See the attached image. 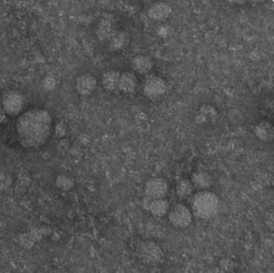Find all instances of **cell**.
<instances>
[{
  "instance_id": "cell-3",
  "label": "cell",
  "mask_w": 274,
  "mask_h": 273,
  "mask_svg": "<svg viewBox=\"0 0 274 273\" xmlns=\"http://www.w3.org/2000/svg\"><path fill=\"white\" fill-rule=\"evenodd\" d=\"M3 110L9 116H18L25 106V97L17 91H7L1 96Z\"/></svg>"
},
{
  "instance_id": "cell-14",
  "label": "cell",
  "mask_w": 274,
  "mask_h": 273,
  "mask_svg": "<svg viewBox=\"0 0 274 273\" xmlns=\"http://www.w3.org/2000/svg\"><path fill=\"white\" fill-rule=\"evenodd\" d=\"M131 66L135 72L142 75H146L153 69V62L147 55H138L132 58Z\"/></svg>"
},
{
  "instance_id": "cell-9",
  "label": "cell",
  "mask_w": 274,
  "mask_h": 273,
  "mask_svg": "<svg viewBox=\"0 0 274 273\" xmlns=\"http://www.w3.org/2000/svg\"><path fill=\"white\" fill-rule=\"evenodd\" d=\"M96 87L97 80L91 73H82L76 79V90L81 96H90L96 91Z\"/></svg>"
},
{
  "instance_id": "cell-2",
  "label": "cell",
  "mask_w": 274,
  "mask_h": 273,
  "mask_svg": "<svg viewBox=\"0 0 274 273\" xmlns=\"http://www.w3.org/2000/svg\"><path fill=\"white\" fill-rule=\"evenodd\" d=\"M219 207V198L208 190H200L193 196L191 200V212L197 218H212L217 215Z\"/></svg>"
},
{
  "instance_id": "cell-7",
  "label": "cell",
  "mask_w": 274,
  "mask_h": 273,
  "mask_svg": "<svg viewBox=\"0 0 274 273\" xmlns=\"http://www.w3.org/2000/svg\"><path fill=\"white\" fill-rule=\"evenodd\" d=\"M169 192V185L163 178H152L148 180L144 187L145 197L152 199H162L166 198Z\"/></svg>"
},
{
  "instance_id": "cell-6",
  "label": "cell",
  "mask_w": 274,
  "mask_h": 273,
  "mask_svg": "<svg viewBox=\"0 0 274 273\" xmlns=\"http://www.w3.org/2000/svg\"><path fill=\"white\" fill-rule=\"evenodd\" d=\"M168 216L170 222L175 227L186 228L192 223V212L185 204L175 205L168 212Z\"/></svg>"
},
{
  "instance_id": "cell-16",
  "label": "cell",
  "mask_w": 274,
  "mask_h": 273,
  "mask_svg": "<svg viewBox=\"0 0 274 273\" xmlns=\"http://www.w3.org/2000/svg\"><path fill=\"white\" fill-rule=\"evenodd\" d=\"M119 77H120V73L118 71L110 70L105 72L101 78L103 87L106 91H110V92L117 91L118 85H119Z\"/></svg>"
},
{
  "instance_id": "cell-17",
  "label": "cell",
  "mask_w": 274,
  "mask_h": 273,
  "mask_svg": "<svg viewBox=\"0 0 274 273\" xmlns=\"http://www.w3.org/2000/svg\"><path fill=\"white\" fill-rule=\"evenodd\" d=\"M254 134L262 141H272L273 139V126L268 121H261L254 127Z\"/></svg>"
},
{
  "instance_id": "cell-21",
  "label": "cell",
  "mask_w": 274,
  "mask_h": 273,
  "mask_svg": "<svg viewBox=\"0 0 274 273\" xmlns=\"http://www.w3.org/2000/svg\"><path fill=\"white\" fill-rule=\"evenodd\" d=\"M13 183L11 176L7 173H0V191L10 189Z\"/></svg>"
},
{
  "instance_id": "cell-15",
  "label": "cell",
  "mask_w": 274,
  "mask_h": 273,
  "mask_svg": "<svg viewBox=\"0 0 274 273\" xmlns=\"http://www.w3.org/2000/svg\"><path fill=\"white\" fill-rule=\"evenodd\" d=\"M191 183L194 188L200 190H208L213 185V178L205 171H196L193 174Z\"/></svg>"
},
{
  "instance_id": "cell-18",
  "label": "cell",
  "mask_w": 274,
  "mask_h": 273,
  "mask_svg": "<svg viewBox=\"0 0 274 273\" xmlns=\"http://www.w3.org/2000/svg\"><path fill=\"white\" fill-rule=\"evenodd\" d=\"M129 44V35L128 32H116L110 39V48L112 50H122Z\"/></svg>"
},
{
  "instance_id": "cell-23",
  "label": "cell",
  "mask_w": 274,
  "mask_h": 273,
  "mask_svg": "<svg viewBox=\"0 0 274 273\" xmlns=\"http://www.w3.org/2000/svg\"><path fill=\"white\" fill-rule=\"evenodd\" d=\"M0 110H3L2 103H1V96H0Z\"/></svg>"
},
{
  "instance_id": "cell-13",
  "label": "cell",
  "mask_w": 274,
  "mask_h": 273,
  "mask_svg": "<svg viewBox=\"0 0 274 273\" xmlns=\"http://www.w3.org/2000/svg\"><path fill=\"white\" fill-rule=\"evenodd\" d=\"M172 13V9L170 5L166 3H156L149 9V16L153 20L161 22L168 19Z\"/></svg>"
},
{
  "instance_id": "cell-10",
  "label": "cell",
  "mask_w": 274,
  "mask_h": 273,
  "mask_svg": "<svg viewBox=\"0 0 274 273\" xmlns=\"http://www.w3.org/2000/svg\"><path fill=\"white\" fill-rule=\"evenodd\" d=\"M138 88V78L132 72L120 73L118 91L121 93L131 96L136 92Z\"/></svg>"
},
{
  "instance_id": "cell-4",
  "label": "cell",
  "mask_w": 274,
  "mask_h": 273,
  "mask_svg": "<svg viewBox=\"0 0 274 273\" xmlns=\"http://www.w3.org/2000/svg\"><path fill=\"white\" fill-rule=\"evenodd\" d=\"M137 254L144 263L155 265L163 262L164 253L155 242L144 241L137 248Z\"/></svg>"
},
{
  "instance_id": "cell-1",
  "label": "cell",
  "mask_w": 274,
  "mask_h": 273,
  "mask_svg": "<svg viewBox=\"0 0 274 273\" xmlns=\"http://www.w3.org/2000/svg\"><path fill=\"white\" fill-rule=\"evenodd\" d=\"M16 127L19 142L24 148H39L51 135L52 118L46 109H31L20 115Z\"/></svg>"
},
{
  "instance_id": "cell-19",
  "label": "cell",
  "mask_w": 274,
  "mask_h": 273,
  "mask_svg": "<svg viewBox=\"0 0 274 273\" xmlns=\"http://www.w3.org/2000/svg\"><path fill=\"white\" fill-rule=\"evenodd\" d=\"M194 189L192 183L190 180L183 179L176 185V194L179 198L185 199V198H190V196L192 195Z\"/></svg>"
},
{
  "instance_id": "cell-5",
  "label": "cell",
  "mask_w": 274,
  "mask_h": 273,
  "mask_svg": "<svg viewBox=\"0 0 274 273\" xmlns=\"http://www.w3.org/2000/svg\"><path fill=\"white\" fill-rule=\"evenodd\" d=\"M143 91L147 97L151 100H159L166 96L168 86L166 81L158 76H150L145 80Z\"/></svg>"
},
{
  "instance_id": "cell-12",
  "label": "cell",
  "mask_w": 274,
  "mask_h": 273,
  "mask_svg": "<svg viewBox=\"0 0 274 273\" xmlns=\"http://www.w3.org/2000/svg\"><path fill=\"white\" fill-rule=\"evenodd\" d=\"M116 32L114 18L112 16L104 17L99 23L96 33L99 39L110 40L112 36Z\"/></svg>"
},
{
  "instance_id": "cell-8",
  "label": "cell",
  "mask_w": 274,
  "mask_h": 273,
  "mask_svg": "<svg viewBox=\"0 0 274 273\" xmlns=\"http://www.w3.org/2000/svg\"><path fill=\"white\" fill-rule=\"evenodd\" d=\"M143 207L144 209L150 212L153 216L157 217H163L168 214L170 211V204L165 198L162 199H152L144 197L143 200Z\"/></svg>"
},
{
  "instance_id": "cell-22",
  "label": "cell",
  "mask_w": 274,
  "mask_h": 273,
  "mask_svg": "<svg viewBox=\"0 0 274 273\" xmlns=\"http://www.w3.org/2000/svg\"><path fill=\"white\" fill-rule=\"evenodd\" d=\"M55 84H56V81L55 78L52 77H47L44 81V87L46 90H53L55 87Z\"/></svg>"
},
{
  "instance_id": "cell-11",
  "label": "cell",
  "mask_w": 274,
  "mask_h": 273,
  "mask_svg": "<svg viewBox=\"0 0 274 273\" xmlns=\"http://www.w3.org/2000/svg\"><path fill=\"white\" fill-rule=\"evenodd\" d=\"M218 117L217 109L212 105H203L199 108L195 114V122L200 125L211 124Z\"/></svg>"
},
{
  "instance_id": "cell-20",
  "label": "cell",
  "mask_w": 274,
  "mask_h": 273,
  "mask_svg": "<svg viewBox=\"0 0 274 273\" xmlns=\"http://www.w3.org/2000/svg\"><path fill=\"white\" fill-rule=\"evenodd\" d=\"M55 185L62 191L66 192L73 189L74 182L72 178L66 175H59L55 179Z\"/></svg>"
}]
</instances>
